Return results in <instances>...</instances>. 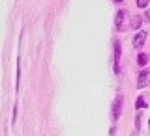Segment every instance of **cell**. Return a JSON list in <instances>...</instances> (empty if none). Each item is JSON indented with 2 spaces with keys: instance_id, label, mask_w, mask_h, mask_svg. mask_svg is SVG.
Segmentation results:
<instances>
[{
  "instance_id": "obj_1",
  "label": "cell",
  "mask_w": 150,
  "mask_h": 136,
  "mask_svg": "<svg viewBox=\"0 0 150 136\" xmlns=\"http://www.w3.org/2000/svg\"><path fill=\"white\" fill-rule=\"evenodd\" d=\"M148 82H150V69H143L137 78V88H144Z\"/></svg>"
},
{
  "instance_id": "obj_2",
  "label": "cell",
  "mask_w": 150,
  "mask_h": 136,
  "mask_svg": "<svg viewBox=\"0 0 150 136\" xmlns=\"http://www.w3.org/2000/svg\"><path fill=\"white\" fill-rule=\"evenodd\" d=\"M120 110H122V97H116L115 105H112V119L120 118Z\"/></svg>"
},
{
  "instance_id": "obj_3",
  "label": "cell",
  "mask_w": 150,
  "mask_h": 136,
  "mask_svg": "<svg viewBox=\"0 0 150 136\" xmlns=\"http://www.w3.org/2000/svg\"><path fill=\"white\" fill-rule=\"evenodd\" d=\"M124 19H126V9H120L115 17V24H116L118 30H122V26H124Z\"/></svg>"
},
{
  "instance_id": "obj_4",
  "label": "cell",
  "mask_w": 150,
  "mask_h": 136,
  "mask_svg": "<svg viewBox=\"0 0 150 136\" xmlns=\"http://www.w3.org/2000/svg\"><path fill=\"white\" fill-rule=\"evenodd\" d=\"M144 39H146V32H137V34L133 36V45L135 47H143Z\"/></svg>"
},
{
  "instance_id": "obj_5",
  "label": "cell",
  "mask_w": 150,
  "mask_h": 136,
  "mask_svg": "<svg viewBox=\"0 0 150 136\" xmlns=\"http://www.w3.org/2000/svg\"><path fill=\"white\" fill-rule=\"evenodd\" d=\"M120 43H116L115 41V73H120Z\"/></svg>"
},
{
  "instance_id": "obj_6",
  "label": "cell",
  "mask_w": 150,
  "mask_h": 136,
  "mask_svg": "<svg viewBox=\"0 0 150 136\" xmlns=\"http://www.w3.org/2000/svg\"><path fill=\"white\" fill-rule=\"evenodd\" d=\"M141 24H143V19H141L139 15H135L133 19H131V28H135V30H137V28H141Z\"/></svg>"
},
{
  "instance_id": "obj_7",
  "label": "cell",
  "mask_w": 150,
  "mask_h": 136,
  "mask_svg": "<svg viewBox=\"0 0 150 136\" xmlns=\"http://www.w3.org/2000/svg\"><path fill=\"white\" fill-rule=\"evenodd\" d=\"M137 63H139V65H146V63H148V56H146V54H139Z\"/></svg>"
},
{
  "instance_id": "obj_8",
  "label": "cell",
  "mask_w": 150,
  "mask_h": 136,
  "mask_svg": "<svg viewBox=\"0 0 150 136\" xmlns=\"http://www.w3.org/2000/svg\"><path fill=\"white\" fill-rule=\"evenodd\" d=\"M135 106H137V108H144V106H146V103H144L143 97H137V103H135Z\"/></svg>"
},
{
  "instance_id": "obj_9",
  "label": "cell",
  "mask_w": 150,
  "mask_h": 136,
  "mask_svg": "<svg viewBox=\"0 0 150 136\" xmlns=\"http://www.w3.org/2000/svg\"><path fill=\"white\" fill-rule=\"evenodd\" d=\"M148 2H150V0H137V6H141V8H146V6H148Z\"/></svg>"
},
{
  "instance_id": "obj_10",
  "label": "cell",
  "mask_w": 150,
  "mask_h": 136,
  "mask_svg": "<svg viewBox=\"0 0 150 136\" xmlns=\"http://www.w3.org/2000/svg\"><path fill=\"white\" fill-rule=\"evenodd\" d=\"M115 2H122V0H115Z\"/></svg>"
}]
</instances>
